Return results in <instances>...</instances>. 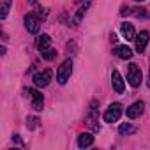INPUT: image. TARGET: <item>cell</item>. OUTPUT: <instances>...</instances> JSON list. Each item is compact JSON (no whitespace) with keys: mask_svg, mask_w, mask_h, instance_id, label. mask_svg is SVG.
<instances>
[{"mask_svg":"<svg viewBox=\"0 0 150 150\" xmlns=\"http://www.w3.org/2000/svg\"><path fill=\"white\" fill-rule=\"evenodd\" d=\"M143 76H141V71L138 69V64H129L127 67V81L131 87H139Z\"/></svg>","mask_w":150,"mask_h":150,"instance_id":"obj_1","label":"cell"},{"mask_svg":"<svg viewBox=\"0 0 150 150\" xmlns=\"http://www.w3.org/2000/svg\"><path fill=\"white\" fill-rule=\"evenodd\" d=\"M28 2H30V4H35V0H28Z\"/></svg>","mask_w":150,"mask_h":150,"instance_id":"obj_21","label":"cell"},{"mask_svg":"<svg viewBox=\"0 0 150 150\" xmlns=\"http://www.w3.org/2000/svg\"><path fill=\"white\" fill-rule=\"evenodd\" d=\"M122 115V104L120 103H111L108 106V110L104 111V122H117Z\"/></svg>","mask_w":150,"mask_h":150,"instance_id":"obj_3","label":"cell"},{"mask_svg":"<svg viewBox=\"0 0 150 150\" xmlns=\"http://www.w3.org/2000/svg\"><path fill=\"white\" fill-rule=\"evenodd\" d=\"M50 41H51V37H50L48 34L39 35V37H37V48H39V51L44 50V48H48V46H50Z\"/></svg>","mask_w":150,"mask_h":150,"instance_id":"obj_14","label":"cell"},{"mask_svg":"<svg viewBox=\"0 0 150 150\" xmlns=\"http://www.w3.org/2000/svg\"><path fill=\"white\" fill-rule=\"evenodd\" d=\"M113 53H115L118 58H124V60H129V58L132 57V50H131L129 46H125V44H120V46H117V48L113 50Z\"/></svg>","mask_w":150,"mask_h":150,"instance_id":"obj_10","label":"cell"},{"mask_svg":"<svg viewBox=\"0 0 150 150\" xmlns=\"http://www.w3.org/2000/svg\"><path fill=\"white\" fill-rule=\"evenodd\" d=\"M134 39H136V53L143 55V53H145V48H146V44H148L150 34H148L146 30H143V32H139Z\"/></svg>","mask_w":150,"mask_h":150,"instance_id":"obj_6","label":"cell"},{"mask_svg":"<svg viewBox=\"0 0 150 150\" xmlns=\"http://www.w3.org/2000/svg\"><path fill=\"white\" fill-rule=\"evenodd\" d=\"M143 110H145V103L143 101H136L134 104H131L129 108H127V117L129 118H138L141 113H143Z\"/></svg>","mask_w":150,"mask_h":150,"instance_id":"obj_8","label":"cell"},{"mask_svg":"<svg viewBox=\"0 0 150 150\" xmlns=\"http://www.w3.org/2000/svg\"><path fill=\"white\" fill-rule=\"evenodd\" d=\"M9 7H11V0H2V6H0V18H2V20L7 16Z\"/></svg>","mask_w":150,"mask_h":150,"instance_id":"obj_17","label":"cell"},{"mask_svg":"<svg viewBox=\"0 0 150 150\" xmlns=\"http://www.w3.org/2000/svg\"><path fill=\"white\" fill-rule=\"evenodd\" d=\"M134 131H136V129H134L131 124H122V125H120V129H118V132H120V134H132Z\"/></svg>","mask_w":150,"mask_h":150,"instance_id":"obj_18","label":"cell"},{"mask_svg":"<svg viewBox=\"0 0 150 150\" xmlns=\"http://www.w3.org/2000/svg\"><path fill=\"white\" fill-rule=\"evenodd\" d=\"M122 34H124V37L127 41L134 39V27L131 23H122Z\"/></svg>","mask_w":150,"mask_h":150,"instance_id":"obj_13","label":"cell"},{"mask_svg":"<svg viewBox=\"0 0 150 150\" xmlns=\"http://www.w3.org/2000/svg\"><path fill=\"white\" fill-rule=\"evenodd\" d=\"M88 7H90V4H88V2H85V4H83V6H81L80 9H78L76 16H74V25H78V23L81 21V18L85 16V13H87V9H88Z\"/></svg>","mask_w":150,"mask_h":150,"instance_id":"obj_15","label":"cell"},{"mask_svg":"<svg viewBox=\"0 0 150 150\" xmlns=\"http://www.w3.org/2000/svg\"><path fill=\"white\" fill-rule=\"evenodd\" d=\"M92 143H94V136H92L90 132H83V134H80V136H78V145H80L81 148L90 146Z\"/></svg>","mask_w":150,"mask_h":150,"instance_id":"obj_12","label":"cell"},{"mask_svg":"<svg viewBox=\"0 0 150 150\" xmlns=\"http://www.w3.org/2000/svg\"><path fill=\"white\" fill-rule=\"evenodd\" d=\"M111 85H113V90L117 94H124L125 85H124V80H122V76H120L118 71H113L111 72Z\"/></svg>","mask_w":150,"mask_h":150,"instance_id":"obj_9","label":"cell"},{"mask_svg":"<svg viewBox=\"0 0 150 150\" xmlns=\"http://www.w3.org/2000/svg\"><path fill=\"white\" fill-rule=\"evenodd\" d=\"M136 2H143V0H136Z\"/></svg>","mask_w":150,"mask_h":150,"instance_id":"obj_22","label":"cell"},{"mask_svg":"<svg viewBox=\"0 0 150 150\" xmlns=\"http://www.w3.org/2000/svg\"><path fill=\"white\" fill-rule=\"evenodd\" d=\"M71 72H72V62L71 60H65L58 67V71H57V80H58L60 85H65L67 83V80L71 78Z\"/></svg>","mask_w":150,"mask_h":150,"instance_id":"obj_2","label":"cell"},{"mask_svg":"<svg viewBox=\"0 0 150 150\" xmlns=\"http://www.w3.org/2000/svg\"><path fill=\"white\" fill-rule=\"evenodd\" d=\"M96 101L90 104V111H88V124H90V127L94 129V131H99V125L96 124L97 122V108H96Z\"/></svg>","mask_w":150,"mask_h":150,"instance_id":"obj_11","label":"cell"},{"mask_svg":"<svg viewBox=\"0 0 150 150\" xmlns=\"http://www.w3.org/2000/svg\"><path fill=\"white\" fill-rule=\"evenodd\" d=\"M27 122H28L27 125H28L30 129H34V127H37V122H39V118H35V117H30V118H28Z\"/></svg>","mask_w":150,"mask_h":150,"instance_id":"obj_19","label":"cell"},{"mask_svg":"<svg viewBox=\"0 0 150 150\" xmlns=\"http://www.w3.org/2000/svg\"><path fill=\"white\" fill-rule=\"evenodd\" d=\"M30 97H32V106H34V110H37V111H41L42 110V106H44V99H42V94L39 92V90H35V88H28V90H25Z\"/></svg>","mask_w":150,"mask_h":150,"instance_id":"obj_7","label":"cell"},{"mask_svg":"<svg viewBox=\"0 0 150 150\" xmlns=\"http://www.w3.org/2000/svg\"><path fill=\"white\" fill-rule=\"evenodd\" d=\"M148 87H150V71H148Z\"/></svg>","mask_w":150,"mask_h":150,"instance_id":"obj_20","label":"cell"},{"mask_svg":"<svg viewBox=\"0 0 150 150\" xmlns=\"http://www.w3.org/2000/svg\"><path fill=\"white\" fill-rule=\"evenodd\" d=\"M41 55H42V58H46V60H53L55 57H57V50H53V48H44V50H41Z\"/></svg>","mask_w":150,"mask_h":150,"instance_id":"obj_16","label":"cell"},{"mask_svg":"<svg viewBox=\"0 0 150 150\" xmlns=\"http://www.w3.org/2000/svg\"><path fill=\"white\" fill-rule=\"evenodd\" d=\"M25 27H27V30H28L30 34H37L39 28H41V20H39V16H35V14H27V16H25Z\"/></svg>","mask_w":150,"mask_h":150,"instance_id":"obj_5","label":"cell"},{"mask_svg":"<svg viewBox=\"0 0 150 150\" xmlns=\"http://www.w3.org/2000/svg\"><path fill=\"white\" fill-rule=\"evenodd\" d=\"M51 78H53V72H51L50 69H46V71L37 72L35 76H34V85H35L37 88L48 87V85H50V81H51Z\"/></svg>","mask_w":150,"mask_h":150,"instance_id":"obj_4","label":"cell"}]
</instances>
